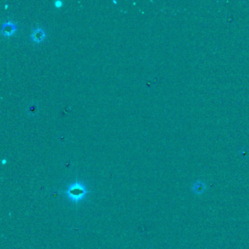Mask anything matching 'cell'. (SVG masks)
Returning <instances> with one entry per match:
<instances>
[{
    "label": "cell",
    "mask_w": 249,
    "mask_h": 249,
    "mask_svg": "<svg viewBox=\"0 0 249 249\" xmlns=\"http://www.w3.org/2000/svg\"><path fill=\"white\" fill-rule=\"evenodd\" d=\"M55 6L56 7H61V6H62V2L61 1H60V0H56L55 2Z\"/></svg>",
    "instance_id": "277c9868"
},
{
    "label": "cell",
    "mask_w": 249,
    "mask_h": 249,
    "mask_svg": "<svg viewBox=\"0 0 249 249\" xmlns=\"http://www.w3.org/2000/svg\"><path fill=\"white\" fill-rule=\"evenodd\" d=\"M5 162H6V160H5V159L2 160V164H5Z\"/></svg>",
    "instance_id": "5b68a950"
},
{
    "label": "cell",
    "mask_w": 249,
    "mask_h": 249,
    "mask_svg": "<svg viewBox=\"0 0 249 249\" xmlns=\"http://www.w3.org/2000/svg\"><path fill=\"white\" fill-rule=\"evenodd\" d=\"M17 29V25L13 21H7L2 24V33L6 37H10L15 33Z\"/></svg>",
    "instance_id": "7a4b0ae2"
},
{
    "label": "cell",
    "mask_w": 249,
    "mask_h": 249,
    "mask_svg": "<svg viewBox=\"0 0 249 249\" xmlns=\"http://www.w3.org/2000/svg\"><path fill=\"white\" fill-rule=\"evenodd\" d=\"M113 3H115V4H116V3H117V2H116V0H113Z\"/></svg>",
    "instance_id": "8992f818"
},
{
    "label": "cell",
    "mask_w": 249,
    "mask_h": 249,
    "mask_svg": "<svg viewBox=\"0 0 249 249\" xmlns=\"http://www.w3.org/2000/svg\"><path fill=\"white\" fill-rule=\"evenodd\" d=\"M88 193L86 186L81 182L75 181L69 184L64 194L71 202L77 204L83 201Z\"/></svg>",
    "instance_id": "6da1fadb"
},
{
    "label": "cell",
    "mask_w": 249,
    "mask_h": 249,
    "mask_svg": "<svg viewBox=\"0 0 249 249\" xmlns=\"http://www.w3.org/2000/svg\"><path fill=\"white\" fill-rule=\"evenodd\" d=\"M31 37L34 42L39 43V42H41L46 38V32H45L44 29L42 28L37 27V28L33 30L32 34L31 35Z\"/></svg>",
    "instance_id": "3957f363"
}]
</instances>
